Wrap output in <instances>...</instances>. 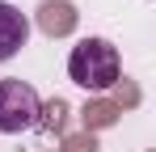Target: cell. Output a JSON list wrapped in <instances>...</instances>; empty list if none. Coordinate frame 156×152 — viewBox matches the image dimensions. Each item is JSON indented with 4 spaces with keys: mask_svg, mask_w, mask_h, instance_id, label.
<instances>
[{
    "mask_svg": "<svg viewBox=\"0 0 156 152\" xmlns=\"http://www.w3.org/2000/svg\"><path fill=\"white\" fill-rule=\"evenodd\" d=\"M68 76L76 80L84 93H105L118 85L122 76V59H118V47L110 38H80L72 55H68Z\"/></svg>",
    "mask_w": 156,
    "mask_h": 152,
    "instance_id": "cell-1",
    "label": "cell"
},
{
    "mask_svg": "<svg viewBox=\"0 0 156 152\" xmlns=\"http://www.w3.org/2000/svg\"><path fill=\"white\" fill-rule=\"evenodd\" d=\"M42 101L34 93V85H26L21 76H4L0 80V135H21L38 123Z\"/></svg>",
    "mask_w": 156,
    "mask_h": 152,
    "instance_id": "cell-2",
    "label": "cell"
},
{
    "mask_svg": "<svg viewBox=\"0 0 156 152\" xmlns=\"http://www.w3.org/2000/svg\"><path fill=\"white\" fill-rule=\"evenodd\" d=\"M26 42H30V17L0 0V63H9Z\"/></svg>",
    "mask_w": 156,
    "mask_h": 152,
    "instance_id": "cell-3",
    "label": "cell"
}]
</instances>
